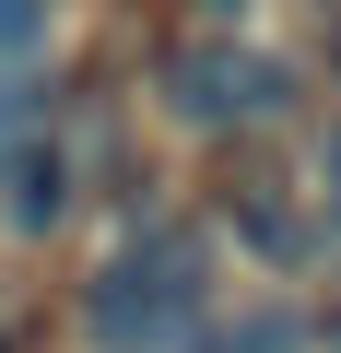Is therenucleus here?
Instances as JSON below:
<instances>
[{
    "label": "nucleus",
    "instance_id": "0eeeda50",
    "mask_svg": "<svg viewBox=\"0 0 341 353\" xmlns=\"http://www.w3.org/2000/svg\"><path fill=\"white\" fill-rule=\"evenodd\" d=\"M12 106H24V94H12V83H0V130H12Z\"/></svg>",
    "mask_w": 341,
    "mask_h": 353
},
{
    "label": "nucleus",
    "instance_id": "423d86ee",
    "mask_svg": "<svg viewBox=\"0 0 341 353\" xmlns=\"http://www.w3.org/2000/svg\"><path fill=\"white\" fill-rule=\"evenodd\" d=\"M36 48V12H0V59H24Z\"/></svg>",
    "mask_w": 341,
    "mask_h": 353
},
{
    "label": "nucleus",
    "instance_id": "39448f33",
    "mask_svg": "<svg viewBox=\"0 0 341 353\" xmlns=\"http://www.w3.org/2000/svg\"><path fill=\"white\" fill-rule=\"evenodd\" d=\"M318 212H329V224H341V130H329V141H318Z\"/></svg>",
    "mask_w": 341,
    "mask_h": 353
},
{
    "label": "nucleus",
    "instance_id": "20e7f679",
    "mask_svg": "<svg viewBox=\"0 0 341 353\" xmlns=\"http://www.w3.org/2000/svg\"><path fill=\"white\" fill-rule=\"evenodd\" d=\"M189 353H306V306H271V294H259V306L212 318V330H200Z\"/></svg>",
    "mask_w": 341,
    "mask_h": 353
},
{
    "label": "nucleus",
    "instance_id": "6e6552de",
    "mask_svg": "<svg viewBox=\"0 0 341 353\" xmlns=\"http://www.w3.org/2000/svg\"><path fill=\"white\" fill-rule=\"evenodd\" d=\"M0 353H12V330H0Z\"/></svg>",
    "mask_w": 341,
    "mask_h": 353
},
{
    "label": "nucleus",
    "instance_id": "f257e3e1",
    "mask_svg": "<svg viewBox=\"0 0 341 353\" xmlns=\"http://www.w3.org/2000/svg\"><path fill=\"white\" fill-rule=\"evenodd\" d=\"M200 294H212V248H200L189 224H153V236H130V248L94 271L83 330H94V353H165V341L200 318Z\"/></svg>",
    "mask_w": 341,
    "mask_h": 353
},
{
    "label": "nucleus",
    "instance_id": "7ed1b4c3",
    "mask_svg": "<svg viewBox=\"0 0 341 353\" xmlns=\"http://www.w3.org/2000/svg\"><path fill=\"white\" fill-rule=\"evenodd\" d=\"M0 176H12V189H0V212H12L24 236H36V224H59V201H71L59 141H12V165H0Z\"/></svg>",
    "mask_w": 341,
    "mask_h": 353
},
{
    "label": "nucleus",
    "instance_id": "f03ea898",
    "mask_svg": "<svg viewBox=\"0 0 341 353\" xmlns=\"http://www.w3.org/2000/svg\"><path fill=\"white\" fill-rule=\"evenodd\" d=\"M165 106L189 130H259L294 106V71L271 48H236V36H177L165 48Z\"/></svg>",
    "mask_w": 341,
    "mask_h": 353
}]
</instances>
